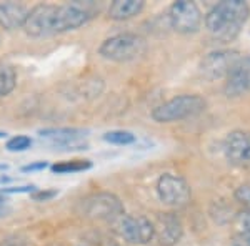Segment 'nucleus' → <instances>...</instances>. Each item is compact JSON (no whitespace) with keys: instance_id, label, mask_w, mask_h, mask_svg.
I'll return each instance as SVG.
<instances>
[{"instance_id":"nucleus-1","label":"nucleus","mask_w":250,"mask_h":246,"mask_svg":"<svg viewBox=\"0 0 250 246\" xmlns=\"http://www.w3.org/2000/svg\"><path fill=\"white\" fill-rule=\"evenodd\" d=\"M88 19H90V10L83 3L74 2L63 3V5L40 3L29 10L23 30L30 37H47V35L79 29L83 23H87Z\"/></svg>"},{"instance_id":"nucleus-2","label":"nucleus","mask_w":250,"mask_h":246,"mask_svg":"<svg viewBox=\"0 0 250 246\" xmlns=\"http://www.w3.org/2000/svg\"><path fill=\"white\" fill-rule=\"evenodd\" d=\"M250 9L244 0H224L217 3L205 17V27L212 37L230 42L240 34L249 20Z\"/></svg>"},{"instance_id":"nucleus-3","label":"nucleus","mask_w":250,"mask_h":246,"mask_svg":"<svg viewBox=\"0 0 250 246\" xmlns=\"http://www.w3.org/2000/svg\"><path fill=\"white\" fill-rule=\"evenodd\" d=\"M145 40L137 34H117L114 37L107 38L105 42L100 45L99 54L107 60H114V62H128L134 60L140 55H144Z\"/></svg>"},{"instance_id":"nucleus-4","label":"nucleus","mask_w":250,"mask_h":246,"mask_svg":"<svg viewBox=\"0 0 250 246\" xmlns=\"http://www.w3.org/2000/svg\"><path fill=\"white\" fill-rule=\"evenodd\" d=\"M205 108V100L199 95H179L168 100L152 112V118L159 123L179 122L187 116L200 114Z\"/></svg>"},{"instance_id":"nucleus-5","label":"nucleus","mask_w":250,"mask_h":246,"mask_svg":"<svg viewBox=\"0 0 250 246\" xmlns=\"http://www.w3.org/2000/svg\"><path fill=\"white\" fill-rule=\"evenodd\" d=\"M80 215L92 220L117 221L124 213V203L114 193H97L80 203Z\"/></svg>"},{"instance_id":"nucleus-6","label":"nucleus","mask_w":250,"mask_h":246,"mask_svg":"<svg viewBox=\"0 0 250 246\" xmlns=\"http://www.w3.org/2000/svg\"><path fill=\"white\" fill-rule=\"evenodd\" d=\"M115 231L132 245H145L154 238V223L139 215H122L115 221Z\"/></svg>"},{"instance_id":"nucleus-7","label":"nucleus","mask_w":250,"mask_h":246,"mask_svg":"<svg viewBox=\"0 0 250 246\" xmlns=\"http://www.w3.org/2000/svg\"><path fill=\"white\" fill-rule=\"evenodd\" d=\"M157 195L168 207H184L190 200V187L182 176L165 173L157 181Z\"/></svg>"},{"instance_id":"nucleus-8","label":"nucleus","mask_w":250,"mask_h":246,"mask_svg":"<svg viewBox=\"0 0 250 246\" xmlns=\"http://www.w3.org/2000/svg\"><path fill=\"white\" fill-rule=\"evenodd\" d=\"M168 20H170L172 29L179 34H193L202 25V14L195 2L179 0L172 3L168 10Z\"/></svg>"},{"instance_id":"nucleus-9","label":"nucleus","mask_w":250,"mask_h":246,"mask_svg":"<svg viewBox=\"0 0 250 246\" xmlns=\"http://www.w3.org/2000/svg\"><path fill=\"white\" fill-rule=\"evenodd\" d=\"M239 60H240V55H239V52H235V50L212 52V54H208L207 57L202 60V63H200V72H202V75L208 80L222 78V76H227L230 74L233 65H235Z\"/></svg>"},{"instance_id":"nucleus-10","label":"nucleus","mask_w":250,"mask_h":246,"mask_svg":"<svg viewBox=\"0 0 250 246\" xmlns=\"http://www.w3.org/2000/svg\"><path fill=\"white\" fill-rule=\"evenodd\" d=\"M225 158L239 167H250V132H232L224 142Z\"/></svg>"},{"instance_id":"nucleus-11","label":"nucleus","mask_w":250,"mask_h":246,"mask_svg":"<svg viewBox=\"0 0 250 246\" xmlns=\"http://www.w3.org/2000/svg\"><path fill=\"white\" fill-rule=\"evenodd\" d=\"M182 223L173 213H160L154 223V236L160 246H173L182 238Z\"/></svg>"},{"instance_id":"nucleus-12","label":"nucleus","mask_w":250,"mask_h":246,"mask_svg":"<svg viewBox=\"0 0 250 246\" xmlns=\"http://www.w3.org/2000/svg\"><path fill=\"white\" fill-rule=\"evenodd\" d=\"M250 92V55L240 57L233 65L225 82V94L227 96H240Z\"/></svg>"},{"instance_id":"nucleus-13","label":"nucleus","mask_w":250,"mask_h":246,"mask_svg":"<svg viewBox=\"0 0 250 246\" xmlns=\"http://www.w3.org/2000/svg\"><path fill=\"white\" fill-rule=\"evenodd\" d=\"M29 15V9L19 2H2L0 3V25L7 30L23 27Z\"/></svg>"},{"instance_id":"nucleus-14","label":"nucleus","mask_w":250,"mask_h":246,"mask_svg":"<svg viewBox=\"0 0 250 246\" xmlns=\"http://www.w3.org/2000/svg\"><path fill=\"white\" fill-rule=\"evenodd\" d=\"M85 133L87 132L79 130V128H48V130L40 132V136L50 140L57 147L70 148L72 150L74 147H82L80 145V138L85 136Z\"/></svg>"},{"instance_id":"nucleus-15","label":"nucleus","mask_w":250,"mask_h":246,"mask_svg":"<svg viewBox=\"0 0 250 246\" xmlns=\"http://www.w3.org/2000/svg\"><path fill=\"white\" fill-rule=\"evenodd\" d=\"M144 9L142 0H115L108 7V17L114 20H127L139 15Z\"/></svg>"},{"instance_id":"nucleus-16","label":"nucleus","mask_w":250,"mask_h":246,"mask_svg":"<svg viewBox=\"0 0 250 246\" xmlns=\"http://www.w3.org/2000/svg\"><path fill=\"white\" fill-rule=\"evenodd\" d=\"M17 85V72L9 63L0 62V98L7 96Z\"/></svg>"},{"instance_id":"nucleus-17","label":"nucleus","mask_w":250,"mask_h":246,"mask_svg":"<svg viewBox=\"0 0 250 246\" xmlns=\"http://www.w3.org/2000/svg\"><path fill=\"white\" fill-rule=\"evenodd\" d=\"M92 167V163L88 160H70V161H60L52 167L54 173H75V171H83L88 170Z\"/></svg>"},{"instance_id":"nucleus-18","label":"nucleus","mask_w":250,"mask_h":246,"mask_svg":"<svg viewBox=\"0 0 250 246\" xmlns=\"http://www.w3.org/2000/svg\"><path fill=\"white\" fill-rule=\"evenodd\" d=\"M104 140L108 143H114V145H130L135 142V135L130 132H125V130H114V132H108L104 135Z\"/></svg>"},{"instance_id":"nucleus-19","label":"nucleus","mask_w":250,"mask_h":246,"mask_svg":"<svg viewBox=\"0 0 250 246\" xmlns=\"http://www.w3.org/2000/svg\"><path fill=\"white\" fill-rule=\"evenodd\" d=\"M30 145H32V140L29 136L17 135L7 142V150L9 151H23V150H27V148H30Z\"/></svg>"},{"instance_id":"nucleus-20","label":"nucleus","mask_w":250,"mask_h":246,"mask_svg":"<svg viewBox=\"0 0 250 246\" xmlns=\"http://www.w3.org/2000/svg\"><path fill=\"white\" fill-rule=\"evenodd\" d=\"M235 198L237 201H240L242 205H245V207L250 209V183L240 185V187L235 189Z\"/></svg>"},{"instance_id":"nucleus-21","label":"nucleus","mask_w":250,"mask_h":246,"mask_svg":"<svg viewBox=\"0 0 250 246\" xmlns=\"http://www.w3.org/2000/svg\"><path fill=\"white\" fill-rule=\"evenodd\" d=\"M235 227L239 228V233L250 231V209H245V211H242L237 215Z\"/></svg>"},{"instance_id":"nucleus-22","label":"nucleus","mask_w":250,"mask_h":246,"mask_svg":"<svg viewBox=\"0 0 250 246\" xmlns=\"http://www.w3.org/2000/svg\"><path fill=\"white\" fill-rule=\"evenodd\" d=\"M54 196H57V191L50 189V191H35L34 195H32V198L35 201H48L54 198Z\"/></svg>"},{"instance_id":"nucleus-23","label":"nucleus","mask_w":250,"mask_h":246,"mask_svg":"<svg viewBox=\"0 0 250 246\" xmlns=\"http://www.w3.org/2000/svg\"><path fill=\"white\" fill-rule=\"evenodd\" d=\"M233 246H250V231L239 233L233 238Z\"/></svg>"},{"instance_id":"nucleus-24","label":"nucleus","mask_w":250,"mask_h":246,"mask_svg":"<svg viewBox=\"0 0 250 246\" xmlns=\"http://www.w3.org/2000/svg\"><path fill=\"white\" fill-rule=\"evenodd\" d=\"M47 163L45 161H39V163H34V165H27V167H23V171H34V170H42V168H45Z\"/></svg>"},{"instance_id":"nucleus-25","label":"nucleus","mask_w":250,"mask_h":246,"mask_svg":"<svg viewBox=\"0 0 250 246\" xmlns=\"http://www.w3.org/2000/svg\"><path fill=\"white\" fill-rule=\"evenodd\" d=\"M7 213H10V207H9V203H7L5 198L0 196V216H5Z\"/></svg>"},{"instance_id":"nucleus-26","label":"nucleus","mask_w":250,"mask_h":246,"mask_svg":"<svg viewBox=\"0 0 250 246\" xmlns=\"http://www.w3.org/2000/svg\"><path fill=\"white\" fill-rule=\"evenodd\" d=\"M2 136H5V133H3V132H0V138H2Z\"/></svg>"}]
</instances>
